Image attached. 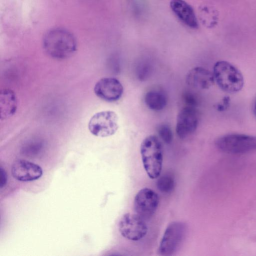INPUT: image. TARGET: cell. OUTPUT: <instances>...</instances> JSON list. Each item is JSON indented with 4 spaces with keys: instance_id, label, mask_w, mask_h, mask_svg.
Returning a JSON list of instances; mask_svg holds the SVG:
<instances>
[{
    "instance_id": "obj_1",
    "label": "cell",
    "mask_w": 256,
    "mask_h": 256,
    "mask_svg": "<svg viewBox=\"0 0 256 256\" xmlns=\"http://www.w3.org/2000/svg\"><path fill=\"white\" fill-rule=\"evenodd\" d=\"M46 52L59 60L71 56L76 50L77 43L74 36L63 28H54L46 33L42 40Z\"/></svg>"
},
{
    "instance_id": "obj_2",
    "label": "cell",
    "mask_w": 256,
    "mask_h": 256,
    "mask_svg": "<svg viewBox=\"0 0 256 256\" xmlns=\"http://www.w3.org/2000/svg\"><path fill=\"white\" fill-rule=\"evenodd\" d=\"M140 152L148 176L152 179L157 178L160 174L163 161L160 141L154 135L146 136L141 143Z\"/></svg>"
},
{
    "instance_id": "obj_3",
    "label": "cell",
    "mask_w": 256,
    "mask_h": 256,
    "mask_svg": "<svg viewBox=\"0 0 256 256\" xmlns=\"http://www.w3.org/2000/svg\"><path fill=\"white\" fill-rule=\"evenodd\" d=\"M212 73L218 86L226 92L234 94L244 86V79L242 72L228 62H216L214 66Z\"/></svg>"
},
{
    "instance_id": "obj_4",
    "label": "cell",
    "mask_w": 256,
    "mask_h": 256,
    "mask_svg": "<svg viewBox=\"0 0 256 256\" xmlns=\"http://www.w3.org/2000/svg\"><path fill=\"white\" fill-rule=\"evenodd\" d=\"M215 145L225 153L240 154L256 152V136L242 134H228L218 138Z\"/></svg>"
},
{
    "instance_id": "obj_5",
    "label": "cell",
    "mask_w": 256,
    "mask_h": 256,
    "mask_svg": "<svg viewBox=\"0 0 256 256\" xmlns=\"http://www.w3.org/2000/svg\"><path fill=\"white\" fill-rule=\"evenodd\" d=\"M186 232V225L180 222H173L165 230L158 248L162 256H172L180 247Z\"/></svg>"
},
{
    "instance_id": "obj_6",
    "label": "cell",
    "mask_w": 256,
    "mask_h": 256,
    "mask_svg": "<svg viewBox=\"0 0 256 256\" xmlns=\"http://www.w3.org/2000/svg\"><path fill=\"white\" fill-rule=\"evenodd\" d=\"M88 128L94 136L102 138L111 136L118 128V115L112 110L98 112L90 118Z\"/></svg>"
},
{
    "instance_id": "obj_7",
    "label": "cell",
    "mask_w": 256,
    "mask_h": 256,
    "mask_svg": "<svg viewBox=\"0 0 256 256\" xmlns=\"http://www.w3.org/2000/svg\"><path fill=\"white\" fill-rule=\"evenodd\" d=\"M118 228L124 238L132 241L142 239L148 232L145 220L136 214H124L119 222Z\"/></svg>"
},
{
    "instance_id": "obj_8",
    "label": "cell",
    "mask_w": 256,
    "mask_h": 256,
    "mask_svg": "<svg viewBox=\"0 0 256 256\" xmlns=\"http://www.w3.org/2000/svg\"><path fill=\"white\" fill-rule=\"evenodd\" d=\"M158 194L152 190L145 188L140 190L134 199V208L137 214L147 220L156 212L158 204Z\"/></svg>"
},
{
    "instance_id": "obj_9",
    "label": "cell",
    "mask_w": 256,
    "mask_h": 256,
    "mask_svg": "<svg viewBox=\"0 0 256 256\" xmlns=\"http://www.w3.org/2000/svg\"><path fill=\"white\" fill-rule=\"evenodd\" d=\"M198 116L196 107L186 106L178 112L176 118V133L184 139L192 134L198 125Z\"/></svg>"
},
{
    "instance_id": "obj_10",
    "label": "cell",
    "mask_w": 256,
    "mask_h": 256,
    "mask_svg": "<svg viewBox=\"0 0 256 256\" xmlns=\"http://www.w3.org/2000/svg\"><path fill=\"white\" fill-rule=\"evenodd\" d=\"M94 92L100 99L108 102H114L121 98L124 92V88L120 82L116 78H103L95 84Z\"/></svg>"
},
{
    "instance_id": "obj_11",
    "label": "cell",
    "mask_w": 256,
    "mask_h": 256,
    "mask_svg": "<svg viewBox=\"0 0 256 256\" xmlns=\"http://www.w3.org/2000/svg\"><path fill=\"white\" fill-rule=\"evenodd\" d=\"M12 176L19 181H33L40 178L42 174L40 166L25 160L14 162L11 168Z\"/></svg>"
},
{
    "instance_id": "obj_12",
    "label": "cell",
    "mask_w": 256,
    "mask_h": 256,
    "mask_svg": "<svg viewBox=\"0 0 256 256\" xmlns=\"http://www.w3.org/2000/svg\"><path fill=\"white\" fill-rule=\"evenodd\" d=\"M186 81L190 86L200 90L208 89L215 82L213 73L200 66L190 70L186 74Z\"/></svg>"
},
{
    "instance_id": "obj_13",
    "label": "cell",
    "mask_w": 256,
    "mask_h": 256,
    "mask_svg": "<svg viewBox=\"0 0 256 256\" xmlns=\"http://www.w3.org/2000/svg\"><path fill=\"white\" fill-rule=\"evenodd\" d=\"M170 6L176 16L186 26L192 28L198 27V21L194 11L186 1L171 0Z\"/></svg>"
},
{
    "instance_id": "obj_14",
    "label": "cell",
    "mask_w": 256,
    "mask_h": 256,
    "mask_svg": "<svg viewBox=\"0 0 256 256\" xmlns=\"http://www.w3.org/2000/svg\"><path fill=\"white\" fill-rule=\"evenodd\" d=\"M18 106L16 96L12 90L4 88L0 93V118L6 120L12 116Z\"/></svg>"
},
{
    "instance_id": "obj_15",
    "label": "cell",
    "mask_w": 256,
    "mask_h": 256,
    "mask_svg": "<svg viewBox=\"0 0 256 256\" xmlns=\"http://www.w3.org/2000/svg\"><path fill=\"white\" fill-rule=\"evenodd\" d=\"M144 99L146 106L154 111L162 110L167 103L166 95L162 92L156 90H150L146 92Z\"/></svg>"
},
{
    "instance_id": "obj_16",
    "label": "cell",
    "mask_w": 256,
    "mask_h": 256,
    "mask_svg": "<svg viewBox=\"0 0 256 256\" xmlns=\"http://www.w3.org/2000/svg\"><path fill=\"white\" fill-rule=\"evenodd\" d=\"M156 182L158 189L164 194L172 192L174 188L175 182L174 178L169 174H164L159 176Z\"/></svg>"
},
{
    "instance_id": "obj_17",
    "label": "cell",
    "mask_w": 256,
    "mask_h": 256,
    "mask_svg": "<svg viewBox=\"0 0 256 256\" xmlns=\"http://www.w3.org/2000/svg\"><path fill=\"white\" fill-rule=\"evenodd\" d=\"M157 132L160 138L166 144L171 143L172 140V133L170 127L166 124L159 126Z\"/></svg>"
},
{
    "instance_id": "obj_18",
    "label": "cell",
    "mask_w": 256,
    "mask_h": 256,
    "mask_svg": "<svg viewBox=\"0 0 256 256\" xmlns=\"http://www.w3.org/2000/svg\"><path fill=\"white\" fill-rule=\"evenodd\" d=\"M0 172L2 176L0 187L2 188L6 184V175L4 170L2 167L0 168Z\"/></svg>"
},
{
    "instance_id": "obj_19",
    "label": "cell",
    "mask_w": 256,
    "mask_h": 256,
    "mask_svg": "<svg viewBox=\"0 0 256 256\" xmlns=\"http://www.w3.org/2000/svg\"><path fill=\"white\" fill-rule=\"evenodd\" d=\"M252 112L254 113V115L255 117L256 118V98H255L253 104H252Z\"/></svg>"
}]
</instances>
